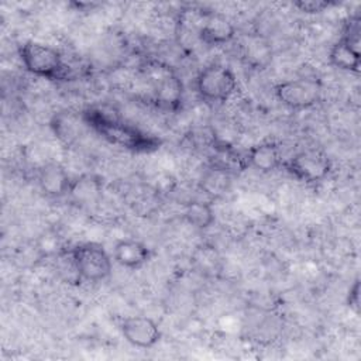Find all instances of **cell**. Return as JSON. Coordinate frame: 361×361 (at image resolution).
<instances>
[{
    "label": "cell",
    "mask_w": 361,
    "mask_h": 361,
    "mask_svg": "<svg viewBox=\"0 0 361 361\" xmlns=\"http://www.w3.org/2000/svg\"><path fill=\"white\" fill-rule=\"evenodd\" d=\"M85 123L107 142L131 152H152L159 148L161 140L138 127L110 114L102 109H87L82 111Z\"/></svg>",
    "instance_id": "1"
},
{
    "label": "cell",
    "mask_w": 361,
    "mask_h": 361,
    "mask_svg": "<svg viewBox=\"0 0 361 361\" xmlns=\"http://www.w3.org/2000/svg\"><path fill=\"white\" fill-rule=\"evenodd\" d=\"M18 55L24 68L34 76L48 80H69L72 76L61 52L51 45L27 41L20 45Z\"/></svg>",
    "instance_id": "2"
},
{
    "label": "cell",
    "mask_w": 361,
    "mask_h": 361,
    "mask_svg": "<svg viewBox=\"0 0 361 361\" xmlns=\"http://www.w3.org/2000/svg\"><path fill=\"white\" fill-rule=\"evenodd\" d=\"M195 86L202 100L223 103L235 92L237 78L228 66L213 62L197 73Z\"/></svg>",
    "instance_id": "3"
},
{
    "label": "cell",
    "mask_w": 361,
    "mask_h": 361,
    "mask_svg": "<svg viewBox=\"0 0 361 361\" xmlns=\"http://www.w3.org/2000/svg\"><path fill=\"white\" fill-rule=\"evenodd\" d=\"M71 261L79 279L100 282L111 272V257L97 243H82L69 251Z\"/></svg>",
    "instance_id": "4"
},
{
    "label": "cell",
    "mask_w": 361,
    "mask_h": 361,
    "mask_svg": "<svg viewBox=\"0 0 361 361\" xmlns=\"http://www.w3.org/2000/svg\"><path fill=\"white\" fill-rule=\"evenodd\" d=\"M283 166L298 180L305 183H317L324 180L330 173L331 161L323 149L309 148L285 161Z\"/></svg>",
    "instance_id": "5"
},
{
    "label": "cell",
    "mask_w": 361,
    "mask_h": 361,
    "mask_svg": "<svg viewBox=\"0 0 361 361\" xmlns=\"http://www.w3.org/2000/svg\"><path fill=\"white\" fill-rule=\"evenodd\" d=\"M320 82L313 78L290 79L275 86L276 99L292 110H305L316 106L320 100Z\"/></svg>",
    "instance_id": "6"
},
{
    "label": "cell",
    "mask_w": 361,
    "mask_h": 361,
    "mask_svg": "<svg viewBox=\"0 0 361 361\" xmlns=\"http://www.w3.org/2000/svg\"><path fill=\"white\" fill-rule=\"evenodd\" d=\"M120 330L124 338L138 348H151L161 338L158 323L148 316H128L123 319Z\"/></svg>",
    "instance_id": "7"
},
{
    "label": "cell",
    "mask_w": 361,
    "mask_h": 361,
    "mask_svg": "<svg viewBox=\"0 0 361 361\" xmlns=\"http://www.w3.org/2000/svg\"><path fill=\"white\" fill-rule=\"evenodd\" d=\"M235 25L227 16L209 11L200 20L197 37L203 44L217 47L230 42L235 37Z\"/></svg>",
    "instance_id": "8"
},
{
    "label": "cell",
    "mask_w": 361,
    "mask_h": 361,
    "mask_svg": "<svg viewBox=\"0 0 361 361\" xmlns=\"http://www.w3.org/2000/svg\"><path fill=\"white\" fill-rule=\"evenodd\" d=\"M183 83L179 76L169 68H164L158 79H155L154 102L161 109L178 110L182 104Z\"/></svg>",
    "instance_id": "9"
},
{
    "label": "cell",
    "mask_w": 361,
    "mask_h": 361,
    "mask_svg": "<svg viewBox=\"0 0 361 361\" xmlns=\"http://www.w3.org/2000/svg\"><path fill=\"white\" fill-rule=\"evenodd\" d=\"M38 186L49 197H62L71 193L73 179L58 162L45 164L38 172Z\"/></svg>",
    "instance_id": "10"
},
{
    "label": "cell",
    "mask_w": 361,
    "mask_h": 361,
    "mask_svg": "<svg viewBox=\"0 0 361 361\" xmlns=\"http://www.w3.org/2000/svg\"><path fill=\"white\" fill-rule=\"evenodd\" d=\"M247 165L261 173H271L283 165L281 147L274 141H264L252 145L245 155Z\"/></svg>",
    "instance_id": "11"
},
{
    "label": "cell",
    "mask_w": 361,
    "mask_h": 361,
    "mask_svg": "<svg viewBox=\"0 0 361 361\" xmlns=\"http://www.w3.org/2000/svg\"><path fill=\"white\" fill-rule=\"evenodd\" d=\"M152 251L141 241L134 238H121L113 247L114 261L128 269L141 268L151 259Z\"/></svg>",
    "instance_id": "12"
},
{
    "label": "cell",
    "mask_w": 361,
    "mask_h": 361,
    "mask_svg": "<svg viewBox=\"0 0 361 361\" xmlns=\"http://www.w3.org/2000/svg\"><path fill=\"white\" fill-rule=\"evenodd\" d=\"M49 126L55 137L68 145L73 144L83 134V128L87 127L82 113H75L72 110L55 113Z\"/></svg>",
    "instance_id": "13"
},
{
    "label": "cell",
    "mask_w": 361,
    "mask_h": 361,
    "mask_svg": "<svg viewBox=\"0 0 361 361\" xmlns=\"http://www.w3.org/2000/svg\"><path fill=\"white\" fill-rule=\"evenodd\" d=\"M329 61L334 68L345 72L358 73L361 68L360 49L341 38H338V41L330 48Z\"/></svg>",
    "instance_id": "14"
},
{
    "label": "cell",
    "mask_w": 361,
    "mask_h": 361,
    "mask_svg": "<svg viewBox=\"0 0 361 361\" xmlns=\"http://www.w3.org/2000/svg\"><path fill=\"white\" fill-rule=\"evenodd\" d=\"M182 217L189 226L197 230H206L214 223L213 204L212 202H206L200 199L190 200L189 203L185 204Z\"/></svg>",
    "instance_id": "15"
},
{
    "label": "cell",
    "mask_w": 361,
    "mask_h": 361,
    "mask_svg": "<svg viewBox=\"0 0 361 361\" xmlns=\"http://www.w3.org/2000/svg\"><path fill=\"white\" fill-rule=\"evenodd\" d=\"M244 58L247 63L259 69L269 63L272 58L271 47L264 37H251L243 47Z\"/></svg>",
    "instance_id": "16"
},
{
    "label": "cell",
    "mask_w": 361,
    "mask_h": 361,
    "mask_svg": "<svg viewBox=\"0 0 361 361\" xmlns=\"http://www.w3.org/2000/svg\"><path fill=\"white\" fill-rule=\"evenodd\" d=\"M102 190V183L97 178L92 175H83L79 179H75L72 183L71 193L78 202L87 203L93 200Z\"/></svg>",
    "instance_id": "17"
},
{
    "label": "cell",
    "mask_w": 361,
    "mask_h": 361,
    "mask_svg": "<svg viewBox=\"0 0 361 361\" xmlns=\"http://www.w3.org/2000/svg\"><path fill=\"white\" fill-rule=\"evenodd\" d=\"M360 34H361V17L358 13H355L345 20L340 38L360 49Z\"/></svg>",
    "instance_id": "18"
},
{
    "label": "cell",
    "mask_w": 361,
    "mask_h": 361,
    "mask_svg": "<svg viewBox=\"0 0 361 361\" xmlns=\"http://www.w3.org/2000/svg\"><path fill=\"white\" fill-rule=\"evenodd\" d=\"M337 4L338 3L333 0H298L293 3V7L306 14H317Z\"/></svg>",
    "instance_id": "19"
},
{
    "label": "cell",
    "mask_w": 361,
    "mask_h": 361,
    "mask_svg": "<svg viewBox=\"0 0 361 361\" xmlns=\"http://www.w3.org/2000/svg\"><path fill=\"white\" fill-rule=\"evenodd\" d=\"M347 306L350 307L351 312H354L355 314L360 313V279H355L353 282V285L348 289L347 293Z\"/></svg>",
    "instance_id": "20"
}]
</instances>
